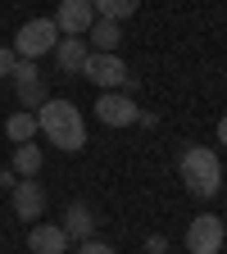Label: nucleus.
I'll return each instance as SVG.
<instances>
[{
	"mask_svg": "<svg viewBox=\"0 0 227 254\" xmlns=\"http://www.w3.org/2000/svg\"><path fill=\"white\" fill-rule=\"evenodd\" d=\"M37 132L50 145H59L64 154H77L86 145V123H82V109L73 100H46L37 109Z\"/></svg>",
	"mask_w": 227,
	"mask_h": 254,
	"instance_id": "nucleus-1",
	"label": "nucleus"
},
{
	"mask_svg": "<svg viewBox=\"0 0 227 254\" xmlns=\"http://www.w3.org/2000/svg\"><path fill=\"white\" fill-rule=\"evenodd\" d=\"M177 173H182L186 190H191V195H200V200H214L218 190H223V164H218V154L209 145H186Z\"/></svg>",
	"mask_w": 227,
	"mask_h": 254,
	"instance_id": "nucleus-2",
	"label": "nucleus"
},
{
	"mask_svg": "<svg viewBox=\"0 0 227 254\" xmlns=\"http://www.w3.org/2000/svg\"><path fill=\"white\" fill-rule=\"evenodd\" d=\"M82 77L95 82L100 91H132V86H137L132 68H127L118 55H91V59L82 64Z\"/></svg>",
	"mask_w": 227,
	"mask_h": 254,
	"instance_id": "nucleus-3",
	"label": "nucleus"
},
{
	"mask_svg": "<svg viewBox=\"0 0 227 254\" xmlns=\"http://www.w3.org/2000/svg\"><path fill=\"white\" fill-rule=\"evenodd\" d=\"M55 41H59V27H55V18H27V23L18 27V37H14V55L37 64L46 50H55Z\"/></svg>",
	"mask_w": 227,
	"mask_h": 254,
	"instance_id": "nucleus-4",
	"label": "nucleus"
},
{
	"mask_svg": "<svg viewBox=\"0 0 227 254\" xmlns=\"http://www.w3.org/2000/svg\"><path fill=\"white\" fill-rule=\"evenodd\" d=\"M223 241H227L223 218H214V213L191 218V227H186V254H223Z\"/></svg>",
	"mask_w": 227,
	"mask_h": 254,
	"instance_id": "nucleus-5",
	"label": "nucleus"
},
{
	"mask_svg": "<svg viewBox=\"0 0 227 254\" xmlns=\"http://www.w3.org/2000/svg\"><path fill=\"white\" fill-rule=\"evenodd\" d=\"M137 100L127 91H100L95 95V118H100L105 127H132L137 123Z\"/></svg>",
	"mask_w": 227,
	"mask_h": 254,
	"instance_id": "nucleus-6",
	"label": "nucleus"
},
{
	"mask_svg": "<svg viewBox=\"0 0 227 254\" xmlns=\"http://www.w3.org/2000/svg\"><path fill=\"white\" fill-rule=\"evenodd\" d=\"M95 23V9L91 0H59L55 9V27L64 32V37H86V27Z\"/></svg>",
	"mask_w": 227,
	"mask_h": 254,
	"instance_id": "nucleus-7",
	"label": "nucleus"
},
{
	"mask_svg": "<svg viewBox=\"0 0 227 254\" xmlns=\"http://www.w3.org/2000/svg\"><path fill=\"white\" fill-rule=\"evenodd\" d=\"M69 236H64V227H55V222H37V227L27 232V250L32 254H69Z\"/></svg>",
	"mask_w": 227,
	"mask_h": 254,
	"instance_id": "nucleus-8",
	"label": "nucleus"
},
{
	"mask_svg": "<svg viewBox=\"0 0 227 254\" xmlns=\"http://www.w3.org/2000/svg\"><path fill=\"white\" fill-rule=\"evenodd\" d=\"M86 46H91V55H118V46H123V23L95 18L86 27Z\"/></svg>",
	"mask_w": 227,
	"mask_h": 254,
	"instance_id": "nucleus-9",
	"label": "nucleus"
},
{
	"mask_svg": "<svg viewBox=\"0 0 227 254\" xmlns=\"http://www.w3.org/2000/svg\"><path fill=\"white\" fill-rule=\"evenodd\" d=\"M9 195H14V213L27 222V218H41L46 213V190H41V182H18L14 190H9Z\"/></svg>",
	"mask_w": 227,
	"mask_h": 254,
	"instance_id": "nucleus-10",
	"label": "nucleus"
},
{
	"mask_svg": "<svg viewBox=\"0 0 227 254\" xmlns=\"http://www.w3.org/2000/svg\"><path fill=\"white\" fill-rule=\"evenodd\" d=\"M64 236L69 241H91L95 236V213H91V204H82V200H73L69 209H64Z\"/></svg>",
	"mask_w": 227,
	"mask_h": 254,
	"instance_id": "nucleus-11",
	"label": "nucleus"
},
{
	"mask_svg": "<svg viewBox=\"0 0 227 254\" xmlns=\"http://www.w3.org/2000/svg\"><path fill=\"white\" fill-rule=\"evenodd\" d=\"M55 59H59V73H77L82 77V64L91 59L86 37H64V41H55Z\"/></svg>",
	"mask_w": 227,
	"mask_h": 254,
	"instance_id": "nucleus-12",
	"label": "nucleus"
},
{
	"mask_svg": "<svg viewBox=\"0 0 227 254\" xmlns=\"http://www.w3.org/2000/svg\"><path fill=\"white\" fill-rule=\"evenodd\" d=\"M14 173H18V182H27V177H37L41 173V145H14Z\"/></svg>",
	"mask_w": 227,
	"mask_h": 254,
	"instance_id": "nucleus-13",
	"label": "nucleus"
},
{
	"mask_svg": "<svg viewBox=\"0 0 227 254\" xmlns=\"http://www.w3.org/2000/svg\"><path fill=\"white\" fill-rule=\"evenodd\" d=\"M5 136H9L14 145H27L32 136H37V114H27V109L9 114V123H5Z\"/></svg>",
	"mask_w": 227,
	"mask_h": 254,
	"instance_id": "nucleus-14",
	"label": "nucleus"
},
{
	"mask_svg": "<svg viewBox=\"0 0 227 254\" xmlns=\"http://www.w3.org/2000/svg\"><path fill=\"white\" fill-rule=\"evenodd\" d=\"M141 0H91V9L95 18H109V23H123V18H132L137 14Z\"/></svg>",
	"mask_w": 227,
	"mask_h": 254,
	"instance_id": "nucleus-15",
	"label": "nucleus"
},
{
	"mask_svg": "<svg viewBox=\"0 0 227 254\" xmlns=\"http://www.w3.org/2000/svg\"><path fill=\"white\" fill-rule=\"evenodd\" d=\"M18 105H23L27 114H32V109H41V105H46V86H41V82H32V86H18Z\"/></svg>",
	"mask_w": 227,
	"mask_h": 254,
	"instance_id": "nucleus-16",
	"label": "nucleus"
},
{
	"mask_svg": "<svg viewBox=\"0 0 227 254\" xmlns=\"http://www.w3.org/2000/svg\"><path fill=\"white\" fill-rule=\"evenodd\" d=\"M9 77H14L18 86H32V82H41V73H37V64H32V59H18Z\"/></svg>",
	"mask_w": 227,
	"mask_h": 254,
	"instance_id": "nucleus-17",
	"label": "nucleus"
},
{
	"mask_svg": "<svg viewBox=\"0 0 227 254\" xmlns=\"http://www.w3.org/2000/svg\"><path fill=\"white\" fill-rule=\"evenodd\" d=\"M77 254H118V250H114V245H105V241H95V236H91V241H77Z\"/></svg>",
	"mask_w": 227,
	"mask_h": 254,
	"instance_id": "nucleus-18",
	"label": "nucleus"
},
{
	"mask_svg": "<svg viewBox=\"0 0 227 254\" xmlns=\"http://www.w3.org/2000/svg\"><path fill=\"white\" fill-rule=\"evenodd\" d=\"M14 64H18L14 46H0V77H9V73H14Z\"/></svg>",
	"mask_w": 227,
	"mask_h": 254,
	"instance_id": "nucleus-19",
	"label": "nucleus"
},
{
	"mask_svg": "<svg viewBox=\"0 0 227 254\" xmlns=\"http://www.w3.org/2000/svg\"><path fill=\"white\" fill-rule=\"evenodd\" d=\"M146 254H168V241L164 236H146Z\"/></svg>",
	"mask_w": 227,
	"mask_h": 254,
	"instance_id": "nucleus-20",
	"label": "nucleus"
},
{
	"mask_svg": "<svg viewBox=\"0 0 227 254\" xmlns=\"http://www.w3.org/2000/svg\"><path fill=\"white\" fill-rule=\"evenodd\" d=\"M0 186L14 190V186H18V173H14V168H5V173H0Z\"/></svg>",
	"mask_w": 227,
	"mask_h": 254,
	"instance_id": "nucleus-21",
	"label": "nucleus"
},
{
	"mask_svg": "<svg viewBox=\"0 0 227 254\" xmlns=\"http://www.w3.org/2000/svg\"><path fill=\"white\" fill-rule=\"evenodd\" d=\"M218 141L227 145V114H223V123H218Z\"/></svg>",
	"mask_w": 227,
	"mask_h": 254,
	"instance_id": "nucleus-22",
	"label": "nucleus"
}]
</instances>
